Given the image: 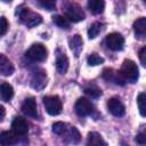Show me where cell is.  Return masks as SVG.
Wrapping results in <instances>:
<instances>
[{
  "label": "cell",
  "instance_id": "obj_23",
  "mask_svg": "<svg viewBox=\"0 0 146 146\" xmlns=\"http://www.w3.org/2000/svg\"><path fill=\"white\" fill-rule=\"evenodd\" d=\"M145 103H146V96L144 92L139 94L138 97H137V105H138V110H139V113L141 116H145L146 115V112H145Z\"/></svg>",
  "mask_w": 146,
  "mask_h": 146
},
{
  "label": "cell",
  "instance_id": "obj_22",
  "mask_svg": "<svg viewBox=\"0 0 146 146\" xmlns=\"http://www.w3.org/2000/svg\"><path fill=\"white\" fill-rule=\"evenodd\" d=\"M52 22L59 26L60 29H68L70 27V21L65 17V16H60V15H56L52 17Z\"/></svg>",
  "mask_w": 146,
  "mask_h": 146
},
{
  "label": "cell",
  "instance_id": "obj_11",
  "mask_svg": "<svg viewBox=\"0 0 146 146\" xmlns=\"http://www.w3.org/2000/svg\"><path fill=\"white\" fill-rule=\"evenodd\" d=\"M11 128H13V131L17 136H25L29 132L27 122L22 117H15L11 123Z\"/></svg>",
  "mask_w": 146,
  "mask_h": 146
},
{
  "label": "cell",
  "instance_id": "obj_2",
  "mask_svg": "<svg viewBox=\"0 0 146 146\" xmlns=\"http://www.w3.org/2000/svg\"><path fill=\"white\" fill-rule=\"evenodd\" d=\"M18 16H19V19L23 24H25L27 27H34L36 25H39L41 22H42V17L34 13V11H31L29 8H23V9H19L18 10Z\"/></svg>",
  "mask_w": 146,
  "mask_h": 146
},
{
  "label": "cell",
  "instance_id": "obj_17",
  "mask_svg": "<svg viewBox=\"0 0 146 146\" xmlns=\"http://www.w3.org/2000/svg\"><path fill=\"white\" fill-rule=\"evenodd\" d=\"M133 31H135L136 36H138V38L145 36V33H146V18L145 17H140L137 21H135Z\"/></svg>",
  "mask_w": 146,
  "mask_h": 146
},
{
  "label": "cell",
  "instance_id": "obj_26",
  "mask_svg": "<svg viewBox=\"0 0 146 146\" xmlns=\"http://www.w3.org/2000/svg\"><path fill=\"white\" fill-rule=\"evenodd\" d=\"M87 62L90 66H96V65H99V64H103L104 63V58L98 56L97 54H91L88 58H87Z\"/></svg>",
  "mask_w": 146,
  "mask_h": 146
},
{
  "label": "cell",
  "instance_id": "obj_28",
  "mask_svg": "<svg viewBox=\"0 0 146 146\" xmlns=\"http://www.w3.org/2000/svg\"><path fill=\"white\" fill-rule=\"evenodd\" d=\"M8 30V21L6 17L1 16L0 17V35H3L7 33Z\"/></svg>",
  "mask_w": 146,
  "mask_h": 146
},
{
  "label": "cell",
  "instance_id": "obj_6",
  "mask_svg": "<svg viewBox=\"0 0 146 146\" xmlns=\"http://www.w3.org/2000/svg\"><path fill=\"white\" fill-rule=\"evenodd\" d=\"M105 44L108 49H111L113 51H119L123 48L124 38L120 33H116V32L110 33L105 38Z\"/></svg>",
  "mask_w": 146,
  "mask_h": 146
},
{
  "label": "cell",
  "instance_id": "obj_15",
  "mask_svg": "<svg viewBox=\"0 0 146 146\" xmlns=\"http://www.w3.org/2000/svg\"><path fill=\"white\" fill-rule=\"evenodd\" d=\"M103 76L107 81L114 82L116 84H124V80L122 79V76L120 75V73L119 72H114L113 70H108V68L105 70L104 73H103Z\"/></svg>",
  "mask_w": 146,
  "mask_h": 146
},
{
  "label": "cell",
  "instance_id": "obj_1",
  "mask_svg": "<svg viewBox=\"0 0 146 146\" xmlns=\"http://www.w3.org/2000/svg\"><path fill=\"white\" fill-rule=\"evenodd\" d=\"M119 73L124 81H129L130 83L137 82V80L139 78L138 66L133 60H130V59H125L122 63V66H121Z\"/></svg>",
  "mask_w": 146,
  "mask_h": 146
},
{
  "label": "cell",
  "instance_id": "obj_12",
  "mask_svg": "<svg viewBox=\"0 0 146 146\" xmlns=\"http://www.w3.org/2000/svg\"><path fill=\"white\" fill-rule=\"evenodd\" d=\"M56 68L59 74H65L68 70V58L64 52L60 50H57L56 55Z\"/></svg>",
  "mask_w": 146,
  "mask_h": 146
},
{
  "label": "cell",
  "instance_id": "obj_31",
  "mask_svg": "<svg viewBox=\"0 0 146 146\" xmlns=\"http://www.w3.org/2000/svg\"><path fill=\"white\" fill-rule=\"evenodd\" d=\"M136 143L140 144V145H145L146 144V137H145L144 132H140V133H138L136 136Z\"/></svg>",
  "mask_w": 146,
  "mask_h": 146
},
{
  "label": "cell",
  "instance_id": "obj_9",
  "mask_svg": "<svg viewBox=\"0 0 146 146\" xmlns=\"http://www.w3.org/2000/svg\"><path fill=\"white\" fill-rule=\"evenodd\" d=\"M47 84V73L42 70L33 73L31 79V87L35 90H42Z\"/></svg>",
  "mask_w": 146,
  "mask_h": 146
},
{
  "label": "cell",
  "instance_id": "obj_3",
  "mask_svg": "<svg viewBox=\"0 0 146 146\" xmlns=\"http://www.w3.org/2000/svg\"><path fill=\"white\" fill-rule=\"evenodd\" d=\"M48 51L47 48L42 43H34L32 44L29 50L25 52L26 58H29L32 62H43L47 58Z\"/></svg>",
  "mask_w": 146,
  "mask_h": 146
},
{
  "label": "cell",
  "instance_id": "obj_19",
  "mask_svg": "<svg viewBox=\"0 0 146 146\" xmlns=\"http://www.w3.org/2000/svg\"><path fill=\"white\" fill-rule=\"evenodd\" d=\"M88 8L95 15L102 14L105 8V1L104 0H88Z\"/></svg>",
  "mask_w": 146,
  "mask_h": 146
},
{
  "label": "cell",
  "instance_id": "obj_14",
  "mask_svg": "<svg viewBox=\"0 0 146 146\" xmlns=\"http://www.w3.org/2000/svg\"><path fill=\"white\" fill-rule=\"evenodd\" d=\"M68 46L70 49L73 51V54L75 55V57H78L80 55V52L82 51V47H83V41L82 38L79 34L73 35L70 40H68Z\"/></svg>",
  "mask_w": 146,
  "mask_h": 146
},
{
  "label": "cell",
  "instance_id": "obj_5",
  "mask_svg": "<svg viewBox=\"0 0 146 146\" xmlns=\"http://www.w3.org/2000/svg\"><path fill=\"white\" fill-rule=\"evenodd\" d=\"M65 17L73 23H78L84 19L86 15L84 11L82 10V8L76 5V3H70L66 8H65Z\"/></svg>",
  "mask_w": 146,
  "mask_h": 146
},
{
  "label": "cell",
  "instance_id": "obj_18",
  "mask_svg": "<svg viewBox=\"0 0 146 146\" xmlns=\"http://www.w3.org/2000/svg\"><path fill=\"white\" fill-rule=\"evenodd\" d=\"M17 143V135L13 131H3L0 133V144L1 145H13Z\"/></svg>",
  "mask_w": 146,
  "mask_h": 146
},
{
  "label": "cell",
  "instance_id": "obj_7",
  "mask_svg": "<svg viewBox=\"0 0 146 146\" xmlns=\"http://www.w3.org/2000/svg\"><path fill=\"white\" fill-rule=\"evenodd\" d=\"M75 112L79 116H87L94 112V105L87 98H79L75 103Z\"/></svg>",
  "mask_w": 146,
  "mask_h": 146
},
{
  "label": "cell",
  "instance_id": "obj_25",
  "mask_svg": "<svg viewBox=\"0 0 146 146\" xmlns=\"http://www.w3.org/2000/svg\"><path fill=\"white\" fill-rule=\"evenodd\" d=\"M52 131H54L56 135L62 136V135L66 133V131H67L66 124H65L64 122H56V123L52 124Z\"/></svg>",
  "mask_w": 146,
  "mask_h": 146
},
{
  "label": "cell",
  "instance_id": "obj_20",
  "mask_svg": "<svg viewBox=\"0 0 146 146\" xmlns=\"http://www.w3.org/2000/svg\"><path fill=\"white\" fill-rule=\"evenodd\" d=\"M88 145H106V141L102 138V136L98 132H89L88 133V139H87Z\"/></svg>",
  "mask_w": 146,
  "mask_h": 146
},
{
  "label": "cell",
  "instance_id": "obj_30",
  "mask_svg": "<svg viewBox=\"0 0 146 146\" xmlns=\"http://www.w3.org/2000/svg\"><path fill=\"white\" fill-rule=\"evenodd\" d=\"M139 58H140L141 65L145 66V65H146V48H145V47H143V48L140 49V51H139Z\"/></svg>",
  "mask_w": 146,
  "mask_h": 146
},
{
  "label": "cell",
  "instance_id": "obj_10",
  "mask_svg": "<svg viewBox=\"0 0 146 146\" xmlns=\"http://www.w3.org/2000/svg\"><path fill=\"white\" fill-rule=\"evenodd\" d=\"M22 112L30 116V117H36L38 116V110H36V103L33 97H27L23 104H22Z\"/></svg>",
  "mask_w": 146,
  "mask_h": 146
},
{
  "label": "cell",
  "instance_id": "obj_29",
  "mask_svg": "<svg viewBox=\"0 0 146 146\" xmlns=\"http://www.w3.org/2000/svg\"><path fill=\"white\" fill-rule=\"evenodd\" d=\"M39 1H40V3H41L43 7L48 8V10H51V9H54V7H55V1H56V0H39Z\"/></svg>",
  "mask_w": 146,
  "mask_h": 146
},
{
  "label": "cell",
  "instance_id": "obj_27",
  "mask_svg": "<svg viewBox=\"0 0 146 146\" xmlns=\"http://www.w3.org/2000/svg\"><path fill=\"white\" fill-rule=\"evenodd\" d=\"M68 137H70V141L73 144H76L80 141V132L78 131V129L75 127H71L70 131H68Z\"/></svg>",
  "mask_w": 146,
  "mask_h": 146
},
{
  "label": "cell",
  "instance_id": "obj_8",
  "mask_svg": "<svg viewBox=\"0 0 146 146\" xmlns=\"http://www.w3.org/2000/svg\"><path fill=\"white\" fill-rule=\"evenodd\" d=\"M107 108H108L110 113L113 114L114 116H119L120 117V116H123L124 113H125L124 105L116 97H113V98H110L108 99V102H107Z\"/></svg>",
  "mask_w": 146,
  "mask_h": 146
},
{
  "label": "cell",
  "instance_id": "obj_21",
  "mask_svg": "<svg viewBox=\"0 0 146 146\" xmlns=\"http://www.w3.org/2000/svg\"><path fill=\"white\" fill-rule=\"evenodd\" d=\"M103 30V24L99 22H95L94 24L90 25L89 30H88V36L89 39H95Z\"/></svg>",
  "mask_w": 146,
  "mask_h": 146
},
{
  "label": "cell",
  "instance_id": "obj_4",
  "mask_svg": "<svg viewBox=\"0 0 146 146\" xmlns=\"http://www.w3.org/2000/svg\"><path fill=\"white\" fill-rule=\"evenodd\" d=\"M43 105H44V108H46L47 113L50 114V115H58L63 110L62 100L58 96L44 97L43 98Z\"/></svg>",
  "mask_w": 146,
  "mask_h": 146
},
{
  "label": "cell",
  "instance_id": "obj_24",
  "mask_svg": "<svg viewBox=\"0 0 146 146\" xmlns=\"http://www.w3.org/2000/svg\"><path fill=\"white\" fill-rule=\"evenodd\" d=\"M84 92H86L88 96H90L91 98H98V97L102 95V90H100L98 87H96V86L87 87V88L84 89Z\"/></svg>",
  "mask_w": 146,
  "mask_h": 146
},
{
  "label": "cell",
  "instance_id": "obj_16",
  "mask_svg": "<svg viewBox=\"0 0 146 146\" xmlns=\"http://www.w3.org/2000/svg\"><path fill=\"white\" fill-rule=\"evenodd\" d=\"M14 96V89L13 87L7 83V82H2L0 84V97L3 102H9Z\"/></svg>",
  "mask_w": 146,
  "mask_h": 146
},
{
  "label": "cell",
  "instance_id": "obj_13",
  "mask_svg": "<svg viewBox=\"0 0 146 146\" xmlns=\"http://www.w3.org/2000/svg\"><path fill=\"white\" fill-rule=\"evenodd\" d=\"M13 73H14V66L11 62L5 55L0 54V74L3 76H9Z\"/></svg>",
  "mask_w": 146,
  "mask_h": 146
},
{
  "label": "cell",
  "instance_id": "obj_33",
  "mask_svg": "<svg viewBox=\"0 0 146 146\" xmlns=\"http://www.w3.org/2000/svg\"><path fill=\"white\" fill-rule=\"evenodd\" d=\"M7 1H10V0H7Z\"/></svg>",
  "mask_w": 146,
  "mask_h": 146
},
{
  "label": "cell",
  "instance_id": "obj_32",
  "mask_svg": "<svg viewBox=\"0 0 146 146\" xmlns=\"http://www.w3.org/2000/svg\"><path fill=\"white\" fill-rule=\"evenodd\" d=\"M6 115V110L3 106H0V121H2V119L5 117Z\"/></svg>",
  "mask_w": 146,
  "mask_h": 146
}]
</instances>
